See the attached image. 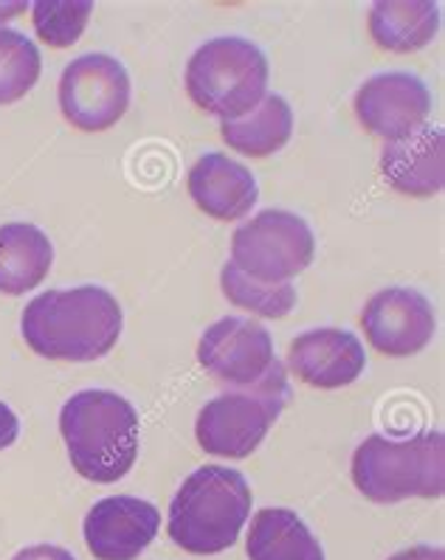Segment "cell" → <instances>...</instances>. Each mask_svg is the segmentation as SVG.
Listing matches in <instances>:
<instances>
[{"label": "cell", "instance_id": "21", "mask_svg": "<svg viewBox=\"0 0 445 560\" xmlns=\"http://www.w3.org/2000/svg\"><path fill=\"white\" fill-rule=\"evenodd\" d=\"M40 71V48L26 34L0 28V105L21 102L37 85Z\"/></svg>", "mask_w": 445, "mask_h": 560}, {"label": "cell", "instance_id": "1", "mask_svg": "<svg viewBox=\"0 0 445 560\" xmlns=\"http://www.w3.org/2000/svg\"><path fill=\"white\" fill-rule=\"evenodd\" d=\"M125 327L116 296L99 284L46 291L26 304L21 330L28 350L48 361L91 363L114 350Z\"/></svg>", "mask_w": 445, "mask_h": 560}, {"label": "cell", "instance_id": "14", "mask_svg": "<svg viewBox=\"0 0 445 560\" xmlns=\"http://www.w3.org/2000/svg\"><path fill=\"white\" fill-rule=\"evenodd\" d=\"M189 198L207 218L220 223H237L254 209L259 198L257 178L246 164L223 152H209L198 159L187 178Z\"/></svg>", "mask_w": 445, "mask_h": 560}, {"label": "cell", "instance_id": "12", "mask_svg": "<svg viewBox=\"0 0 445 560\" xmlns=\"http://www.w3.org/2000/svg\"><path fill=\"white\" fill-rule=\"evenodd\" d=\"M161 513L144 499L110 495L96 501L85 515L82 535L96 560H136L155 540Z\"/></svg>", "mask_w": 445, "mask_h": 560}, {"label": "cell", "instance_id": "7", "mask_svg": "<svg viewBox=\"0 0 445 560\" xmlns=\"http://www.w3.org/2000/svg\"><path fill=\"white\" fill-rule=\"evenodd\" d=\"M316 254L311 225L293 211L268 209L232 234V265L257 282L285 284L296 279Z\"/></svg>", "mask_w": 445, "mask_h": 560}, {"label": "cell", "instance_id": "10", "mask_svg": "<svg viewBox=\"0 0 445 560\" xmlns=\"http://www.w3.org/2000/svg\"><path fill=\"white\" fill-rule=\"evenodd\" d=\"M352 110L366 132L395 144L423 130L432 113V93L412 73H378L359 88Z\"/></svg>", "mask_w": 445, "mask_h": 560}, {"label": "cell", "instance_id": "8", "mask_svg": "<svg viewBox=\"0 0 445 560\" xmlns=\"http://www.w3.org/2000/svg\"><path fill=\"white\" fill-rule=\"evenodd\" d=\"M62 119L82 132H105L130 107V73L110 54H85L66 66L57 88Z\"/></svg>", "mask_w": 445, "mask_h": 560}, {"label": "cell", "instance_id": "3", "mask_svg": "<svg viewBox=\"0 0 445 560\" xmlns=\"http://www.w3.org/2000/svg\"><path fill=\"white\" fill-rule=\"evenodd\" d=\"M251 485L239 470L207 465L187 476L175 493L166 533L189 555L226 552L251 518Z\"/></svg>", "mask_w": 445, "mask_h": 560}, {"label": "cell", "instance_id": "18", "mask_svg": "<svg viewBox=\"0 0 445 560\" xmlns=\"http://www.w3.org/2000/svg\"><path fill=\"white\" fill-rule=\"evenodd\" d=\"M248 560H325L319 538L288 508H262L254 513L246 538Z\"/></svg>", "mask_w": 445, "mask_h": 560}, {"label": "cell", "instance_id": "13", "mask_svg": "<svg viewBox=\"0 0 445 560\" xmlns=\"http://www.w3.org/2000/svg\"><path fill=\"white\" fill-rule=\"evenodd\" d=\"M366 366L359 336L336 327L307 330L288 347V372L313 389H344L361 377Z\"/></svg>", "mask_w": 445, "mask_h": 560}, {"label": "cell", "instance_id": "17", "mask_svg": "<svg viewBox=\"0 0 445 560\" xmlns=\"http://www.w3.org/2000/svg\"><path fill=\"white\" fill-rule=\"evenodd\" d=\"M54 265V245L32 223L0 225V293L23 296L40 288Z\"/></svg>", "mask_w": 445, "mask_h": 560}, {"label": "cell", "instance_id": "9", "mask_svg": "<svg viewBox=\"0 0 445 560\" xmlns=\"http://www.w3.org/2000/svg\"><path fill=\"white\" fill-rule=\"evenodd\" d=\"M198 363L223 386L246 389L262 381L277 363L271 332L254 318H220L200 338Z\"/></svg>", "mask_w": 445, "mask_h": 560}, {"label": "cell", "instance_id": "25", "mask_svg": "<svg viewBox=\"0 0 445 560\" xmlns=\"http://www.w3.org/2000/svg\"><path fill=\"white\" fill-rule=\"evenodd\" d=\"M389 560H445V555L440 547H409Z\"/></svg>", "mask_w": 445, "mask_h": 560}, {"label": "cell", "instance_id": "23", "mask_svg": "<svg viewBox=\"0 0 445 560\" xmlns=\"http://www.w3.org/2000/svg\"><path fill=\"white\" fill-rule=\"evenodd\" d=\"M12 560H77L68 549L54 547V544H37V547H26L14 555Z\"/></svg>", "mask_w": 445, "mask_h": 560}, {"label": "cell", "instance_id": "26", "mask_svg": "<svg viewBox=\"0 0 445 560\" xmlns=\"http://www.w3.org/2000/svg\"><path fill=\"white\" fill-rule=\"evenodd\" d=\"M28 3L23 0H0V28H7L9 21H17L21 14L28 12Z\"/></svg>", "mask_w": 445, "mask_h": 560}, {"label": "cell", "instance_id": "16", "mask_svg": "<svg viewBox=\"0 0 445 560\" xmlns=\"http://www.w3.org/2000/svg\"><path fill=\"white\" fill-rule=\"evenodd\" d=\"M366 28L384 51L414 54L434 40L440 7L432 0H378L366 14Z\"/></svg>", "mask_w": 445, "mask_h": 560}, {"label": "cell", "instance_id": "15", "mask_svg": "<svg viewBox=\"0 0 445 560\" xmlns=\"http://www.w3.org/2000/svg\"><path fill=\"white\" fill-rule=\"evenodd\" d=\"M380 170L395 191L406 198H434L445 184L443 130L423 127L409 139L384 147Z\"/></svg>", "mask_w": 445, "mask_h": 560}, {"label": "cell", "instance_id": "11", "mask_svg": "<svg viewBox=\"0 0 445 560\" xmlns=\"http://www.w3.org/2000/svg\"><path fill=\"white\" fill-rule=\"evenodd\" d=\"M437 327L432 302L412 288H386L370 296L361 330L373 350L386 358H412L429 347Z\"/></svg>", "mask_w": 445, "mask_h": 560}, {"label": "cell", "instance_id": "4", "mask_svg": "<svg viewBox=\"0 0 445 560\" xmlns=\"http://www.w3.org/2000/svg\"><path fill=\"white\" fill-rule=\"evenodd\" d=\"M352 485L375 504L440 499L445 488V442L440 431L409 440L373 434L352 454Z\"/></svg>", "mask_w": 445, "mask_h": 560}, {"label": "cell", "instance_id": "19", "mask_svg": "<svg viewBox=\"0 0 445 560\" xmlns=\"http://www.w3.org/2000/svg\"><path fill=\"white\" fill-rule=\"evenodd\" d=\"M293 110L282 96L268 93L248 116L237 121H220V139L229 150L248 159H268L291 141Z\"/></svg>", "mask_w": 445, "mask_h": 560}, {"label": "cell", "instance_id": "22", "mask_svg": "<svg viewBox=\"0 0 445 560\" xmlns=\"http://www.w3.org/2000/svg\"><path fill=\"white\" fill-rule=\"evenodd\" d=\"M32 23L37 40L48 48H71L87 28L94 14L91 0H40L32 9Z\"/></svg>", "mask_w": 445, "mask_h": 560}, {"label": "cell", "instance_id": "20", "mask_svg": "<svg viewBox=\"0 0 445 560\" xmlns=\"http://www.w3.org/2000/svg\"><path fill=\"white\" fill-rule=\"evenodd\" d=\"M220 288L223 296L239 307V311L251 313L259 318H273L280 322L296 307V288L291 282L285 284H266L251 279L237 265L226 262L220 270Z\"/></svg>", "mask_w": 445, "mask_h": 560}, {"label": "cell", "instance_id": "2", "mask_svg": "<svg viewBox=\"0 0 445 560\" xmlns=\"http://www.w3.org/2000/svg\"><path fill=\"white\" fill-rule=\"evenodd\" d=\"M60 434L73 470L94 485L125 479L139 459V415L116 392L73 395L60 411Z\"/></svg>", "mask_w": 445, "mask_h": 560}, {"label": "cell", "instance_id": "5", "mask_svg": "<svg viewBox=\"0 0 445 560\" xmlns=\"http://www.w3.org/2000/svg\"><path fill=\"white\" fill-rule=\"evenodd\" d=\"M266 54L243 37H218L200 46L187 66L195 107L220 121H237L268 96Z\"/></svg>", "mask_w": 445, "mask_h": 560}, {"label": "cell", "instance_id": "24", "mask_svg": "<svg viewBox=\"0 0 445 560\" xmlns=\"http://www.w3.org/2000/svg\"><path fill=\"white\" fill-rule=\"evenodd\" d=\"M17 434H21V422H17V415L9 409L7 402L0 400V451L9 448V445H14Z\"/></svg>", "mask_w": 445, "mask_h": 560}, {"label": "cell", "instance_id": "6", "mask_svg": "<svg viewBox=\"0 0 445 560\" xmlns=\"http://www.w3.org/2000/svg\"><path fill=\"white\" fill-rule=\"evenodd\" d=\"M291 389L280 361L254 386L232 389L209 400L195 422L198 445L220 459H246L262 445L271 425L280 420Z\"/></svg>", "mask_w": 445, "mask_h": 560}]
</instances>
